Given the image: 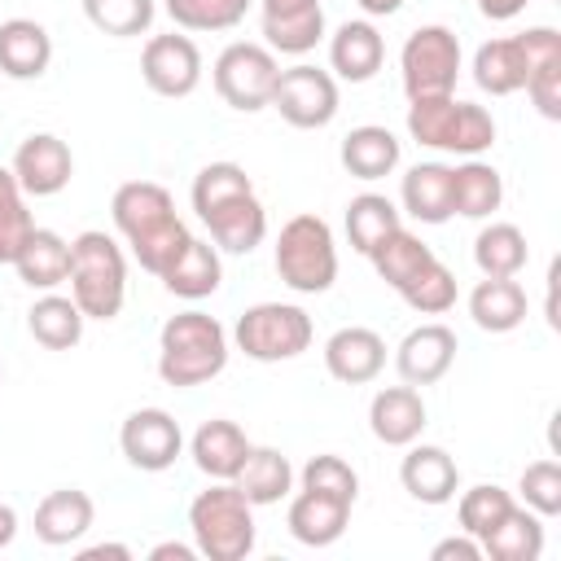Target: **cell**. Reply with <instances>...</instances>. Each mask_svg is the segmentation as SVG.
Instances as JSON below:
<instances>
[{
  "mask_svg": "<svg viewBox=\"0 0 561 561\" xmlns=\"http://www.w3.org/2000/svg\"><path fill=\"white\" fill-rule=\"evenodd\" d=\"M276 276L294 294H324L337 280V241L320 215H294L276 237Z\"/></svg>",
  "mask_w": 561,
  "mask_h": 561,
  "instance_id": "7",
  "label": "cell"
},
{
  "mask_svg": "<svg viewBox=\"0 0 561 561\" xmlns=\"http://www.w3.org/2000/svg\"><path fill=\"white\" fill-rule=\"evenodd\" d=\"M526 259H530V245L517 224H486L473 237V263L482 276H517Z\"/></svg>",
  "mask_w": 561,
  "mask_h": 561,
  "instance_id": "37",
  "label": "cell"
},
{
  "mask_svg": "<svg viewBox=\"0 0 561 561\" xmlns=\"http://www.w3.org/2000/svg\"><path fill=\"white\" fill-rule=\"evenodd\" d=\"M408 136L425 149H438V153L478 158L482 149L495 145V118L473 101H456V92L416 96L408 105Z\"/></svg>",
  "mask_w": 561,
  "mask_h": 561,
  "instance_id": "6",
  "label": "cell"
},
{
  "mask_svg": "<svg viewBox=\"0 0 561 561\" xmlns=\"http://www.w3.org/2000/svg\"><path fill=\"white\" fill-rule=\"evenodd\" d=\"M451 364H456V333L438 320L416 324L394 351V368L408 386H434L451 373Z\"/></svg>",
  "mask_w": 561,
  "mask_h": 561,
  "instance_id": "16",
  "label": "cell"
},
{
  "mask_svg": "<svg viewBox=\"0 0 561 561\" xmlns=\"http://www.w3.org/2000/svg\"><path fill=\"white\" fill-rule=\"evenodd\" d=\"M517 491H522V504L539 517H557L561 513V465L557 460H535L522 469L517 478Z\"/></svg>",
  "mask_w": 561,
  "mask_h": 561,
  "instance_id": "45",
  "label": "cell"
},
{
  "mask_svg": "<svg viewBox=\"0 0 561 561\" xmlns=\"http://www.w3.org/2000/svg\"><path fill=\"white\" fill-rule=\"evenodd\" d=\"M153 13H158L153 0H83V18L110 39L145 35L153 26Z\"/></svg>",
  "mask_w": 561,
  "mask_h": 561,
  "instance_id": "40",
  "label": "cell"
},
{
  "mask_svg": "<svg viewBox=\"0 0 561 561\" xmlns=\"http://www.w3.org/2000/svg\"><path fill=\"white\" fill-rule=\"evenodd\" d=\"M500 202H504V180L491 162L465 158L460 167H451V215L486 219L500 210Z\"/></svg>",
  "mask_w": 561,
  "mask_h": 561,
  "instance_id": "32",
  "label": "cell"
},
{
  "mask_svg": "<svg viewBox=\"0 0 561 561\" xmlns=\"http://www.w3.org/2000/svg\"><path fill=\"white\" fill-rule=\"evenodd\" d=\"M368 259H373V272H377L394 294H403V289L421 276V267H425L430 259H438V254H434L416 232H408V228L399 224V228H394Z\"/></svg>",
  "mask_w": 561,
  "mask_h": 561,
  "instance_id": "35",
  "label": "cell"
},
{
  "mask_svg": "<svg viewBox=\"0 0 561 561\" xmlns=\"http://www.w3.org/2000/svg\"><path fill=\"white\" fill-rule=\"evenodd\" d=\"M526 48V96L543 118H561V31L552 26H530L522 31Z\"/></svg>",
  "mask_w": 561,
  "mask_h": 561,
  "instance_id": "19",
  "label": "cell"
},
{
  "mask_svg": "<svg viewBox=\"0 0 561 561\" xmlns=\"http://www.w3.org/2000/svg\"><path fill=\"white\" fill-rule=\"evenodd\" d=\"M513 504H517V500H513L504 486H495V482H478V486L460 491V500H456V522H460L465 535H473V539L482 543V539L508 517Z\"/></svg>",
  "mask_w": 561,
  "mask_h": 561,
  "instance_id": "39",
  "label": "cell"
},
{
  "mask_svg": "<svg viewBox=\"0 0 561 561\" xmlns=\"http://www.w3.org/2000/svg\"><path fill=\"white\" fill-rule=\"evenodd\" d=\"M193 210L210 228V241L228 254H250L267 237V210L254 197L245 167L237 162H206L193 175Z\"/></svg>",
  "mask_w": 561,
  "mask_h": 561,
  "instance_id": "1",
  "label": "cell"
},
{
  "mask_svg": "<svg viewBox=\"0 0 561 561\" xmlns=\"http://www.w3.org/2000/svg\"><path fill=\"white\" fill-rule=\"evenodd\" d=\"M399 79L408 101L416 96H447L460 79V39L447 26H416L399 53Z\"/></svg>",
  "mask_w": 561,
  "mask_h": 561,
  "instance_id": "9",
  "label": "cell"
},
{
  "mask_svg": "<svg viewBox=\"0 0 561 561\" xmlns=\"http://www.w3.org/2000/svg\"><path fill=\"white\" fill-rule=\"evenodd\" d=\"M276 53L267 44H250V39H237L228 44L219 57H215V92L224 96V105L241 110V114H259L272 105V88H276Z\"/></svg>",
  "mask_w": 561,
  "mask_h": 561,
  "instance_id": "10",
  "label": "cell"
},
{
  "mask_svg": "<svg viewBox=\"0 0 561 561\" xmlns=\"http://www.w3.org/2000/svg\"><path fill=\"white\" fill-rule=\"evenodd\" d=\"M399 228V210L390 197L381 193H359L346 202V237H351V250H359L364 259Z\"/></svg>",
  "mask_w": 561,
  "mask_h": 561,
  "instance_id": "38",
  "label": "cell"
},
{
  "mask_svg": "<svg viewBox=\"0 0 561 561\" xmlns=\"http://www.w3.org/2000/svg\"><path fill=\"white\" fill-rule=\"evenodd\" d=\"M368 18H390V13H399L403 9V0H355Z\"/></svg>",
  "mask_w": 561,
  "mask_h": 561,
  "instance_id": "51",
  "label": "cell"
},
{
  "mask_svg": "<svg viewBox=\"0 0 561 561\" xmlns=\"http://www.w3.org/2000/svg\"><path fill=\"white\" fill-rule=\"evenodd\" d=\"M272 110L298 127V131H316V127H329L337 118V79L320 66H289L276 75V88H272Z\"/></svg>",
  "mask_w": 561,
  "mask_h": 561,
  "instance_id": "11",
  "label": "cell"
},
{
  "mask_svg": "<svg viewBox=\"0 0 561 561\" xmlns=\"http://www.w3.org/2000/svg\"><path fill=\"white\" fill-rule=\"evenodd\" d=\"M399 482H403V491L416 504L438 508V504H451L456 500V491H460V465L443 447H434V443H408V456L399 465Z\"/></svg>",
  "mask_w": 561,
  "mask_h": 561,
  "instance_id": "18",
  "label": "cell"
},
{
  "mask_svg": "<svg viewBox=\"0 0 561 561\" xmlns=\"http://www.w3.org/2000/svg\"><path fill=\"white\" fill-rule=\"evenodd\" d=\"M101 557H114V561H131V548L127 543H92L79 552V561H101Z\"/></svg>",
  "mask_w": 561,
  "mask_h": 561,
  "instance_id": "48",
  "label": "cell"
},
{
  "mask_svg": "<svg viewBox=\"0 0 561 561\" xmlns=\"http://www.w3.org/2000/svg\"><path fill=\"white\" fill-rule=\"evenodd\" d=\"M232 482L241 486V495L254 508L259 504H280L289 495V486H294V465L276 447H250V456H245V465H241V473Z\"/></svg>",
  "mask_w": 561,
  "mask_h": 561,
  "instance_id": "34",
  "label": "cell"
},
{
  "mask_svg": "<svg viewBox=\"0 0 561 561\" xmlns=\"http://www.w3.org/2000/svg\"><path fill=\"white\" fill-rule=\"evenodd\" d=\"M543 552V517L526 504H513L508 517L482 539V557L491 561H539Z\"/></svg>",
  "mask_w": 561,
  "mask_h": 561,
  "instance_id": "36",
  "label": "cell"
},
{
  "mask_svg": "<svg viewBox=\"0 0 561 561\" xmlns=\"http://www.w3.org/2000/svg\"><path fill=\"white\" fill-rule=\"evenodd\" d=\"M473 83L491 96H513L526 88V48L522 35H504V39H486L473 53Z\"/></svg>",
  "mask_w": 561,
  "mask_h": 561,
  "instance_id": "31",
  "label": "cell"
},
{
  "mask_svg": "<svg viewBox=\"0 0 561 561\" xmlns=\"http://www.w3.org/2000/svg\"><path fill=\"white\" fill-rule=\"evenodd\" d=\"M83 320H88V316H83L79 302L66 298V294H44V298H35L31 311H26L31 337H35L39 346H48V351H70V346H79Z\"/></svg>",
  "mask_w": 561,
  "mask_h": 561,
  "instance_id": "33",
  "label": "cell"
},
{
  "mask_svg": "<svg viewBox=\"0 0 561 561\" xmlns=\"http://www.w3.org/2000/svg\"><path fill=\"white\" fill-rule=\"evenodd\" d=\"M110 215H114V228L123 232V241L131 245L136 263L153 276H162L180 250L188 245V228L184 219L175 215V202L162 184L153 180H127L114 188V202H110Z\"/></svg>",
  "mask_w": 561,
  "mask_h": 561,
  "instance_id": "2",
  "label": "cell"
},
{
  "mask_svg": "<svg viewBox=\"0 0 561 561\" xmlns=\"http://www.w3.org/2000/svg\"><path fill=\"white\" fill-rule=\"evenodd\" d=\"M263 39L272 53L302 57L324 39V4L320 0H259Z\"/></svg>",
  "mask_w": 561,
  "mask_h": 561,
  "instance_id": "14",
  "label": "cell"
},
{
  "mask_svg": "<svg viewBox=\"0 0 561 561\" xmlns=\"http://www.w3.org/2000/svg\"><path fill=\"white\" fill-rule=\"evenodd\" d=\"M346 522H351V504H342V500H333V495H320V491H298V495L289 500V513H285L289 535H294L298 543H307V548H329V543H337L342 530H346Z\"/></svg>",
  "mask_w": 561,
  "mask_h": 561,
  "instance_id": "25",
  "label": "cell"
},
{
  "mask_svg": "<svg viewBox=\"0 0 561 561\" xmlns=\"http://www.w3.org/2000/svg\"><path fill=\"white\" fill-rule=\"evenodd\" d=\"M70 298L79 302V311L88 320H114L127 302V259L123 245L101 232L88 228L70 241Z\"/></svg>",
  "mask_w": 561,
  "mask_h": 561,
  "instance_id": "4",
  "label": "cell"
},
{
  "mask_svg": "<svg viewBox=\"0 0 561 561\" xmlns=\"http://www.w3.org/2000/svg\"><path fill=\"white\" fill-rule=\"evenodd\" d=\"M430 557H434V561H482V543L460 530V535H451V539H438Z\"/></svg>",
  "mask_w": 561,
  "mask_h": 561,
  "instance_id": "46",
  "label": "cell"
},
{
  "mask_svg": "<svg viewBox=\"0 0 561 561\" xmlns=\"http://www.w3.org/2000/svg\"><path fill=\"white\" fill-rule=\"evenodd\" d=\"M149 557L153 561H193L197 557V548H188V543H175V539H167V543H158V548H149Z\"/></svg>",
  "mask_w": 561,
  "mask_h": 561,
  "instance_id": "49",
  "label": "cell"
},
{
  "mask_svg": "<svg viewBox=\"0 0 561 561\" xmlns=\"http://www.w3.org/2000/svg\"><path fill=\"white\" fill-rule=\"evenodd\" d=\"M311 316L298 302H254L237 316L232 342L245 359L259 364H280V359H298L311 346Z\"/></svg>",
  "mask_w": 561,
  "mask_h": 561,
  "instance_id": "8",
  "label": "cell"
},
{
  "mask_svg": "<svg viewBox=\"0 0 561 561\" xmlns=\"http://www.w3.org/2000/svg\"><path fill=\"white\" fill-rule=\"evenodd\" d=\"M158 280H162L167 294H175V298H188V302L210 298V294L219 289V280H224L219 245H210V241H202V237H188V245L180 250V259H175Z\"/></svg>",
  "mask_w": 561,
  "mask_h": 561,
  "instance_id": "29",
  "label": "cell"
},
{
  "mask_svg": "<svg viewBox=\"0 0 561 561\" xmlns=\"http://www.w3.org/2000/svg\"><path fill=\"white\" fill-rule=\"evenodd\" d=\"M245 9L250 0H167V13L180 31H232Z\"/></svg>",
  "mask_w": 561,
  "mask_h": 561,
  "instance_id": "42",
  "label": "cell"
},
{
  "mask_svg": "<svg viewBox=\"0 0 561 561\" xmlns=\"http://www.w3.org/2000/svg\"><path fill=\"white\" fill-rule=\"evenodd\" d=\"M193 548L206 561H245L254 552V504L237 482H210L188 504Z\"/></svg>",
  "mask_w": 561,
  "mask_h": 561,
  "instance_id": "5",
  "label": "cell"
},
{
  "mask_svg": "<svg viewBox=\"0 0 561 561\" xmlns=\"http://www.w3.org/2000/svg\"><path fill=\"white\" fill-rule=\"evenodd\" d=\"M140 75L149 83V92L167 96V101H180V96H193L197 83H202V53L188 35H153L140 53Z\"/></svg>",
  "mask_w": 561,
  "mask_h": 561,
  "instance_id": "13",
  "label": "cell"
},
{
  "mask_svg": "<svg viewBox=\"0 0 561 561\" xmlns=\"http://www.w3.org/2000/svg\"><path fill=\"white\" fill-rule=\"evenodd\" d=\"M399 202L416 224H447L451 219V167L447 162H416L399 184Z\"/></svg>",
  "mask_w": 561,
  "mask_h": 561,
  "instance_id": "27",
  "label": "cell"
},
{
  "mask_svg": "<svg viewBox=\"0 0 561 561\" xmlns=\"http://www.w3.org/2000/svg\"><path fill=\"white\" fill-rule=\"evenodd\" d=\"M35 219L26 210V193L9 167H0V263H13L22 241L31 237Z\"/></svg>",
  "mask_w": 561,
  "mask_h": 561,
  "instance_id": "41",
  "label": "cell"
},
{
  "mask_svg": "<svg viewBox=\"0 0 561 561\" xmlns=\"http://www.w3.org/2000/svg\"><path fill=\"white\" fill-rule=\"evenodd\" d=\"M469 316L482 333H513L526 320V289L513 276H482L469 294Z\"/></svg>",
  "mask_w": 561,
  "mask_h": 561,
  "instance_id": "30",
  "label": "cell"
},
{
  "mask_svg": "<svg viewBox=\"0 0 561 561\" xmlns=\"http://www.w3.org/2000/svg\"><path fill=\"white\" fill-rule=\"evenodd\" d=\"M368 430H373V438L386 443V447H408V443H416L421 430H425V399H421V390L408 386V381L377 390L373 403H368Z\"/></svg>",
  "mask_w": 561,
  "mask_h": 561,
  "instance_id": "21",
  "label": "cell"
},
{
  "mask_svg": "<svg viewBox=\"0 0 561 561\" xmlns=\"http://www.w3.org/2000/svg\"><path fill=\"white\" fill-rule=\"evenodd\" d=\"M48 61H53V35L35 18L0 22V75L26 83V79H39Z\"/></svg>",
  "mask_w": 561,
  "mask_h": 561,
  "instance_id": "24",
  "label": "cell"
},
{
  "mask_svg": "<svg viewBox=\"0 0 561 561\" xmlns=\"http://www.w3.org/2000/svg\"><path fill=\"white\" fill-rule=\"evenodd\" d=\"M337 158H342L346 175H355V180H381V175H390V171L399 167L403 145H399V136H394L390 127L364 123V127H351V131L342 136Z\"/></svg>",
  "mask_w": 561,
  "mask_h": 561,
  "instance_id": "26",
  "label": "cell"
},
{
  "mask_svg": "<svg viewBox=\"0 0 561 561\" xmlns=\"http://www.w3.org/2000/svg\"><path fill=\"white\" fill-rule=\"evenodd\" d=\"M250 447H254V443L245 438V430H241L237 421H224V416L202 421L197 434L188 438V456H193V465H197L210 482H232V478L241 473Z\"/></svg>",
  "mask_w": 561,
  "mask_h": 561,
  "instance_id": "20",
  "label": "cell"
},
{
  "mask_svg": "<svg viewBox=\"0 0 561 561\" xmlns=\"http://www.w3.org/2000/svg\"><path fill=\"white\" fill-rule=\"evenodd\" d=\"M386 61V39L381 31L368 22V18H355V22H342L329 39V66L337 79L346 83H368Z\"/></svg>",
  "mask_w": 561,
  "mask_h": 561,
  "instance_id": "22",
  "label": "cell"
},
{
  "mask_svg": "<svg viewBox=\"0 0 561 561\" xmlns=\"http://www.w3.org/2000/svg\"><path fill=\"white\" fill-rule=\"evenodd\" d=\"M324 368L342 386H368L386 368V342L377 329L346 324L324 342Z\"/></svg>",
  "mask_w": 561,
  "mask_h": 561,
  "instance_id": "17",
  "label": "cell"
},
{
  "mask_svg": "<svg viewBox=\"0 0 561 561\" xmlns=\"http://www.w3.org/2000/svg\"><path fill=\"white\" fill-rule=\"evenodd\" d=\"M298 478H302V491H320V495H333L342 504H355V495H359V473L333 451L311 456Z\"/></svg>",
  "mask_w": 561,
  "mask_h": 561,
  "instance_id": "44",
  "label": "cell"
},
{
  "mask_svg": "<svg viewBox=\"0 0 561 561\" xmlns=\"http://www.w3.org/2000/svg\"><path fill=\"white\" fill-rule=\"evenodd\" d=\"M9 267L31 289H57L70 276V241L53 228H31V237L22 241V250Z\"/></svg>",
  "mask_w": 561,
  "mask_h": 561,
  "instance_id": "28",
  "label": "cell"
},
{
  "mask_svg": "<svg viewBox=\"0 0 561 561\" xmlns=\"http://www.w3.org/2000/svg\"><path fill=\"white\" fill-rule=\"evenodd\" d=\"M22 184L26 197H53L70 184L75 175V158H70V145L53 131H31L18 153H13V167H9Z\"/></svg>",
  "mask_w": 561,
  "mask_h": 561,
  "instance_id": "15",
  "label": "cell"
},
{
  "mask_svg": "<svg viewBox=\"0 0 561 561\" xmlns=\"http://www.w3.org/2000/svg\"><path fill=\"white\" fill-rule=\"evenodd\" d=\"M118 447H123L131 469L162 473V469H171L180 460L184 434H180V421L167 408H136L118 430Z\"/></svg>",
  "mask_w": 561,
  "mask_h": 561,
  "instance_id": "12",
  "label": "cell"
},
{
  "mask_svg": "<svg viewBox=\"0 0 561 561\" xmlns=\"http://www.w3.org/2000/svg\"><path fill=\"white\" fill-rule=\"evenodd\" d=\"M228 368V329L206 311H180L158 333V377L175 390L202 386Z\"/></svg>",
  "mask_w": 561,
  "mask_h": 561,
  "instance_id": "3",
  "label": "cell"
},
{
  "mask_svg": "<svg viewBox=\"0 0 561 561\" xmlns=\"http://www.w3.org/2000/svg\"><path fill=\"white\" fill-rule=\"evenodd\" d=\"M473 4H478L482 18H491V22H508V18H517L530 0H473Z\"/></svg>",
  "mask_w": 561,
  "mask_h": 561,
  "instance_id": "47",
  "label": "cell"
},
{
  "mask_svg": "<svg viewBox=\"0 0 561 561\" xmlns=\"http://www.w3.org/2000/svg\"><path fill=\"white\" fill-rule=\"evenodd\" d=\"M96 508H92V495L79 491V486H61V491H48L39 504H35V539L48 543V548H66L75 539L88 535Z\"/></svg>",
  "mask_w": 561,
  "mask_h": 561,
  "instance_id": "23",
  "label": "cell"
},
{
  "mask_svg": "<svg viewBox=\"0 0 561 561\" xmlns=\"http://www.w3.org/2000/svg\"><path fill=\"white\" fill-rule=\"evenodd\" d=\"M399 298H403L412 311H421V316H443V311L456 307V276H451L447 263L430 259V263L421 267V276H416Z\"/></svg>",
  "mask_w": 561,
  "mask_h": 561,
  "instance_id": "43",
  "label": "cell"
},
{
  "mask_svg": "<svg viewBox=\"0 0 561 561\" xmlns=\"http://www.w3.org/2000/svg\"><path fill=\"white\" fill-rule=\"evenodd\" d=\"M18 539V508L13 504H0V552Z\"/></svg>",
  "mask_w": 561,
  "mask_h": 561,
  "instance_id": "50",
  "label": "cell"
}]
</instances>
